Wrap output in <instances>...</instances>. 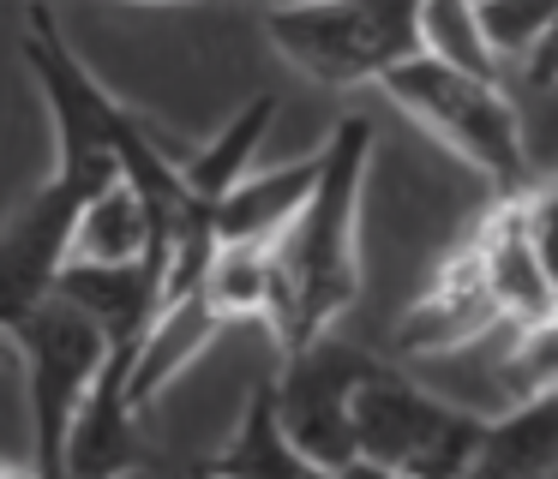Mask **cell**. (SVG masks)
I'll use <instances>...</instances> for the list:
<instances>
[{"label":"cell","mask_w":558,"mask_h":479,"mask_svg":"<svg viewBox=\"0 0 558 479\" xmlns=\"http://www.w3.org/2000/svg\"><path fill=\"white\" fill-rule=\"evenodd\" d=\"M198 294L222 330H270V294H277L270 246L265 240H217Z\"/></svg>","instance_id":"e0dca14e"},{"label":"cell","mask_w":558,"mask_h":479,"mask_svg":"<svg viewBox=\"0 0 558 479\" xmlns=\"http://www.w3.org/2000/svg\"><path fill=\"white\" fill-rule=\"evenodd\" d=\"M54 294H66L85 318H97V330L114 347H126L157 318L162 282H157V263H66Z\"/></svg>","instance_id":"4fadbf2b"},{"label":"cell","mask_w":558,"mask_h":479,"mask_svg":"<svg viewBox=\"0 0 558 479\" xmlns=\"http://www.w3.org/2000/svg\"><path fill=\"white\" fill-rule=\"evenodd\" d=\"M210 479H337L289 438L277 414V378H258L241 402V419L222 438V450L205 462Z\"/></svg>","instance_id":"8fae6325"},{"label":"cell","mask_w":558,"mask_h":479,"mask_svg":"<svg viewBox=\"0 0 558 479\" xmlns=\"http://www.w3.org/2000/svg\"><path fill=\"white\" fill-rule=\"evenodd\" d=\"M469 479H558V390L486 414Z\"/></svg>","instance_id":"5bb4252c"},{"label":"cell","mask_w":558,"mask_h":479,"mask_svg":"<svg viewBox=\"0 0 558 479\" xmlns=\"http://www.w3.org/2000/svg\"><path fill=\"white\" fill-rule=\"evenodd\" d=\"M421 54L474 72V78H505V60L486 42L474 0H421Z\"/></svg>","instance_id":"ac0fdd59"},{"label":"cell","mask_w":558,"mask_h":479,"mask_svg":"<svg viewBox=\"0 0 558 479\" xmlns=\"http://www.w3.org/2000/svg\"><path fill=\"white\" fill-rule=\"evenodd\" d=\"M126 371H133V342L109 347L97 383L78 402L66 443H61V479H138L145 474V431H138Z\"/></svg>","instance_id":"30bf717a"},{"label":"cell","mask_w":558,"mask_h":479,"mask_svg":"<svg viewBox=\"0 0 558 479\" xmlns=\"http://www.w3.org/2000/svg\"><path fill=\"white\" fill-rule=\"evenodd\" d=\"M313 180H318V144L306 156H294V162L253 168L229 198L210 204V228H217V240H265L270 246V240L301 216Z\"/></svg>","instance_id":"9a60e30c"},{"label":"cell","mask_w":558,"mask_h":479,"mask_svg":"<svg viewBox=\"0 0 558 479\" xmlns=\"http://www.w3.org/2000/svg\"><path fill=\"white\" fill-rule=\"evenodd\" d=\"M517 216H522V240H529L546 287L558 294V180H529V186H517Z\"/></svg>","instance_id":"ffe728a7"},{"label":"cell","mask_w":558,"mask_h":479,"mask_svg":"<svg viewBox=\"0 0 558 479\" xmlns=\"http://www.w3.org/2000/svg\"><path fill=\"white\" fill-rule=\"evenodd\" d=\"M373 120L342 114L318 144V180L301 216L270 240V342L277 359L337 335L349 306L361 299V222H366V180H373Z\"/></svg>","instance_id":"6da1fadb"},{"label":"cell","mask_w":558,"mask_h":479,"mask_svg":"<svg viewBox=\"0 0 558 479\" xmlns=\"http://www.w3.org/2000/svg\"><path fill=\"white\" fill-rule=\"evenodd\" d=\"M337 479H414V474H402L390 462H373V455H354V462L337 467Z\"/></svg>","instance_id":"7402d4cb"},{"label":"cell","mask_w":558,"mask_h":479,"mask_svg":"<svg viewBox=\"0 0 558 479\" xmlns=\"http://www.w3.org/2000/svg\"><path fill=\"white\" fill-rule=\"evenodd\" d=\"M19 366H25V407H31V479H61V443L73 426L85 390L97 383L109 359V335L97 318L73 306L66 294H49L25 323L13 330Z\"/></svg>","instance_id":"8992f818"},{"label":"cell","mask_w":558,"mask_h":479,"mask_svg":"<svg viewBox=\"0 0 558 479\" xmlns=\"http://www.w3.org/2000/svg\"><path fill=\"white\" fill-rule=\"evenodd\" d=\"M517 78L529 84L534 96H553V90H558V19L546 24V36H541V42L529 48V54H522Z\"/></svg>","instance_id":"44dd1931"},{"label":"cell","mask_w":558,"mask_h":479,"mask_svg":"<svg viewBox=\"0 0 558 479\" xmlns=\"http://www.w3.org/2000/svg\"><path fill=\"white\" fill-rule=\"evenodd\" d=\"M66 263H157V222H150L145 198L126 180H114L97 198L78 204Z\"/></svg>","instance_id":"2e32d148"},{"label":"cell","mask_w":558,"mask_h":479,"mask_svg":"<svg viewBox=\"0 0 558 479\" xmlns=\"http://www.w3.org/2000/svg\"><path fill=\"white\" fill-rule=\"evenodd\" d=\"M474 12H481V30H486V42H493V54L505 60V72H517L522 54H529L546 36V24L558 19V0H474Z\"/></svg>","instance_id":"d6986e66"},{"label":"cell","mask_w":558,"mask_h":479,"mask_svg":"<svg viewBox=\"0 0 558 479\" xmlns=\"http://www.w3.org/2000/svg\"><path fill=\"white\" fill-rule=\"evenodd\" d=\"M354 455L390 462L414 479H469L474 455H481L486 414L450 402L445 390L409 378L402 366L373 359L366 378L354 383Z\"/></svg>","instance_id":"5b68a950"},{"label":"cell","mask_w":558,"mask_h":479,"mask_svg":"<svg viewBox=\"0 0 558 479\" xmlns=\"http://www.w3.org/2000/svg\"><path fill=\"white\" fill-rule=\"evenodd\" d=\"M73 216L78 204L54 180H43L13 210V222L0 228V335H13L54 294L66 270V246H73Z\"/></svg>","instance_id":"9c48e42d"},{"label":"cell","mask_w":558,"mask_h":479,"mask_svg":"<svg viewBox=\"0 0 558 479\" xmlns=\"http://www.w3.org/2000/svg\"><path fill=\"white\" fill-rule=\"evenodd\" d=\"M19 60H25L31 84H37L43 108H49V132H54L49 180L73 204L97 198L102 186L121 180V138H126V126H133V108L78 60V48L66 42V30L54 24L49 0H31L25 7Z\"/></svg>","instance_id":"7a4b0ae2"},{"label":"cell","mask_w":558,"mask_h":479,"mask_svg":"<svg viewBox=\"0 0 558 479\" xmlns=\"http://www.w3.org/2000/svg\"><path fill=\"white\" fill-rule=\"evenodd\" d=\"M378 90L438 150H450L469 174H481L486 192H517L534 180L529 126H522V108L505 78H474V72H457L433 54H414Z\"/></svg>","instance_id":"3957f363"},{"label":"cell","mask_w":558,"mask_h":479,"mask_svg":"<svg viewBox=\"0 0 558 479\" xmlns=\"http://www.w3.org/2000/svg\"><path fill=\"white\" fill-rule=\"evenodd\" d=\"M366 366H373V359H366L361 347L325 335V342L301 347V354H289L270 371V378H277V414H282V426H289V438L301 443L318 467H330V474H337L342 462H354L349 402H354V383L366 378Z\"/></svg>","instance_id":"ba28073f"},{"label":"cell","mask_w":558,"mask_h":479,"mask_svg":"<svg viewBox=\"0 0 558 479\" xmlns=\"http://www.w3.org/2000/svg\"><path fill=\"white\" fill-rule=\"evenodd\" d=\"M270 126H277V96H270V90H253L217 132H210V138L186 144V150L174 156V162H181L186 192H193L205 210H210L217 198H229V192L258 168V150L270 144Z\"/></svg>","instance_id":"7c38bea8"},{"label":"cell","mask_w":558,"mask_h":479,"mask_svg":"<svg viewBox=\"0 0 558 479\" xmlns=\"http://www.w3.org/2000/svg\"><path fill=\"white\" fill-rule=\"evenodd\" d=\"M498 323L505 318H498L493 287H486L481 246L462 234L457 246L433 263L426 287H414L409 306L397 311V323H390V359H402V366H438V359L486 342Z\"/></svg>","instance_id":"52a82bcc"},{"label":"cell","mask_w":558,"mask_h":479,"mask_svg":"<svg viewBox=\"0 0 558 479\" xmlns=\"http://www.w3.org/2000/svg\"><path fill=\"white\" fill-rule=\"evenodd\" d=\"M265 36L325 90H378L421 54V0H270Z\"/></svg>","instance_id":"277c9868"},{"label":"cell","mask_w":558,"mask_h":479,"mask_svg":"<svg viewBox=\"0 0 558 479\" xmlns=\"http://www.w3.org/2000/svg\"><path fill=\"white\" fill-rule=\"evenodd\" d=\"M198 479H210V474H198Z\"/></svg>","instance_id":"cb8c5ba5"},{"label":"cell","mask_w":558,"mask_h":479,"mask_svg":"<svg viewBox=\"0 0 558 479\" xmlns=\"http://www.w3.org/2000/svg\"><path fill=\"white\" fill-rule=\"evenodd\" d=\"M114 7H222V0H114Z\"/></svg>","instance_id":"603a6c76"}]
</instances>
